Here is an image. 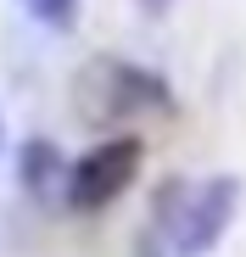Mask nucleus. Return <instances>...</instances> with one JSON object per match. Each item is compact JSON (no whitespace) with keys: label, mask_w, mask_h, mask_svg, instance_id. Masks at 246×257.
Segmentation results:
<instances>
[{"label":"nucleus","mask_w":246,"mask_h":257,"mask_svg":"<svg viewBox=\"0 0 246 257\" xmlns=\"http://www.w3.org/2000/svg\"><path fill=\"white\" fill-rule=\"evenodd\" d=\"M135 257H174V246H168V240H162V235L146 224V235L135 240Z\"/></svg>","instance_id":"0eeeda50"},{"label":"nucleus","mask_w":246,"mask_h":257,"mask_svg":"<svg viewBox=\"0 0 246 257\" xmlns=\"http://www.w3.org/2000/svg\"><path fill=\"white\" fill-rule=\"evenodd\" d=\"M0 135H6V123H0Z\"/></svg>","instance_id":"1a4fd4ad"},{"label":"nucleus","mask_w":246,"mask_h":257,"mask_svg":"<svg viewBox=\"0 0 246 257\" xmlns=\"http://www.w3.org/2000/svg\"><path fill=\"white\" fill-rule=\"evenodd\" d=\"M235 207H240V179L235 174H213V179L190 185L185 212H179V224H174V240H168L174 257H207L224 240Z\"/></svg>","instance_id":"7ed1b4c3"},{"label":"nucleus","mask_w":246,"mask_h":257,"mask_svg":"<svg viewBox=\"0 0 246 257\" xmlns=\"http://www.w3.org/2000/svg\"><path fill=\"white\" fill-rule=\"evenodd\" d=\"M185 196H190V179H162V190L151 196V229L162 240H174V224H179V212H185Z\"/></svg>","instance_id":"39448f33"},{"label":"nucleus","mask_w":246,"mask_h":257,"mask_svg":"<svg viewBox=\"0 0 246 257\" xmlns=\"http://www.w3.org/2000/svg\"><path fill=\"white\" fill-rule=\"evenodd\" d=\"M140 162H146V146H140L135 135H106V140H95L84 157L73 162V174H67V207H73V212H101V207H112L123 190L140 179Z\"/></svg>","instance_id":"f03ea898"},{"label":"nucleus","mask_w":246,"mask_h":257,"mask_svg":"<svg viewBox=\"0 0 246 257\" xmlns=\"http://www.w3.org/2000/svg\"><path fill=\"white\" fill-rule=\"evenodd\" d=\"M67 174H73V162L62 157L56 140H45V135L23 140V151H17V190L34 207H67Z\"/></svg>","instance_id":"20e7f679"},{"label":"nucleus","mask_w":246,"mask_h":257,"mask_svg":"<svg viewBox=\"0 0 246 257\" xmlns=\"http://www.w3.org/2000/svg\"><path fill=\"white\" fill-rule=\"evenodd\" d=\"M135 6H140L146 17H157V12H168V0H135Z\"/></svg>","instance_id":"6e6552de"},{"label":"nucleus","mask_w":246,"mask_h":257,"mask_svg":"<svg viewBox=\"0 0 246 257\" xmlns=\"http://www.w3.org/2000/svg\"><path fill=\"white\" fill-rule=\"evenodd\" d=\"M73 106L90 128H112V123H129L140 112H168L174 90L151 67H135L123 56H90L73 73Z\"/></svg>","instance_id":"f257e3e1"},{"label":"nucleus","mask_w":246,"mask_h":257,"mask_svg":"<svg viewBox=\"0 0 246 257\" xmlns=\"http://www.w3.org/2000/svg\"><path fill=\"white\" fill-rule=\"evenodd\" d=\"M23 12L34 17V23H45V28H73L78 23V0H23Z\"/></svg>","instance_id":"423d86ee"}]
</instances>
